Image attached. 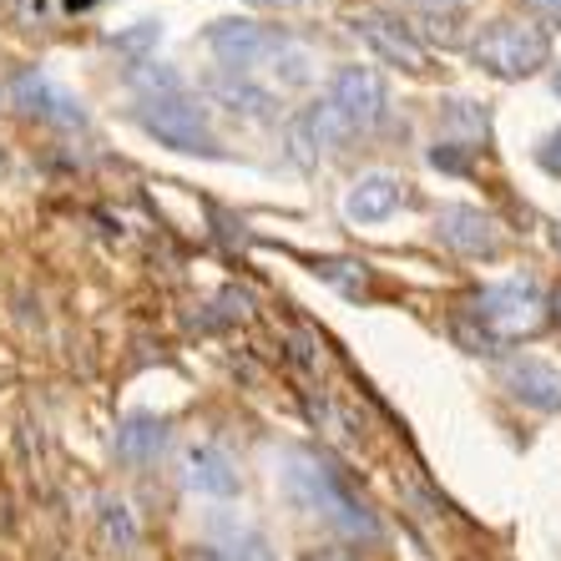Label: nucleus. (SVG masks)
<instances>
[{
	"instance_id": "nucleus-1",
	"label": "nucleus",
	"mask_w": 561,
	"mask_h": 561,
	"mask_svg": "<svg viewBox=\"0 0 561 561\" xmlns=\"http://www.w3.org/2000/svg\"><path fill=\"white\" fill-rule=\"evenodd\" d=\"M278 481H284V496L294 501L304 516H319V522H329L334 531L365 536V541L379 536L375 511L354 496L350 485H344V476L329 466L324 456H313L304 445H288L284 456H278Z\"/></svg>"
},
{
	"instance_id": "nucleus-2",
	"label": "nucleus",
	"mask_w": 561,
	"mask_h": 561,
	"mask_svg": "<svg viewBox=\"0 0 561 561\" xmlns=\"http://www.w3.org/2000/svg\"><path fill=\"white\" fill-rule=\"evenodd\" d=\"M466 319H476L481 334H491L496 344L531 340L536 329L551 319V299L531 278H506V284H491V288H481V294H470Z\"/></svg>"
},
{
	"instance_id": "nucleus-3",
	"label": "nucleus",
	"mask_w": 561,
	"mask_h": 561,
	"mask_svg": "<svg viewBox=\"0 0 561 561\" xmlns=\"http://www.w3.org/2000/svg\"><path fill=\"white\" fill-rule=\"evenodd\" d=\"M470 61L496 81H526L551 66V36L536 21H491L470 41Z\"/></svg>"
},
{
	"instance_id": "nucleus-4",
	"label": "nucleus",
	"mask_w": 561,
	"mask_h": 561,
	"mask_svg": "<svg viewBox=\"0 0 561 561\" xmlns=\"http://www.w3.org/2000/svg\"><path fill=\"white\" fill-rule=\"evenodd\" d=\"M137 122H142V131H152L162 147H172V152L218 157V137H213V127H208V112L178 92L147 96V102L137 106Z\"/></svg>"
},
{
	"instance_id": "nucleus-5",
	"label": "nucleus",
	"mask_w": 561,
	"mask_h": 561,
	"mask_svg": "<svg viewBox=\"0 0 561 561\" xmlns=\"http://www.w3.org/2000/svg\"><path fill=\"white\" fill-rule=\"evenodd\" d=\"M329 102L344 117L350 131H369L385 122L390 112V96H385V81H379L375 66H340L334 71V87H329Z\"/></svg>"
},
{
	"instance_id": "nucleus-6",
	"label": "nucleus",
	"mask_w": 561,
	"mask_h": 561,
	"mask_svg": "<svg viewBox=\"0 0 561 561\" xmlns=\"http://www.w3.org/2000/svg\"><path fill=\"white\" fill-rule=\"evenodd\" d=\"M350 31L365 41V46L385 66H400V71H410V77H420V71L431 66V61H425V46L415 41V31H410L400 15H390V11H359V15H350Z\"/></svg>"
},
{
	"instance_id": "nucleus-7",
	"label": "nucleus",
	"mask_w": 561,
	"mask_h": 561,
	"mask_svg": "<svg viewBox=\"0 0 561 561\" xmlns=\"http://www.w3.org/2000/svg\"><path fill=\"white\" fill-rule=\"evenodd\" d=\"M344 137H354L350 127H344V117L334 112V102H313V106H304L299 117L288 122V131H284V147H288V157L299 162V168H313V162H324L334 147L344 142Z\"/></svg>"
},
{
	"instance_id": "nucleus-8",
	"label": "nucleus",
	"mask_w": 561,
	"mask_h": 561,
	"mask_svg": "<svg viewBox=\"0 0 561 561\" xmlns=\"http://www.w3.org/2000/svg\"><path fill=\"white\" fill-rule=\"evenodd\" d=\"M284 41L288 36L259 26V21H218V26L208 31L213 56H218L228 71H253V66H268L278 56V46H284Z\"/></svg>"
},
{
	"instance_id": "nucleus-9",
	"label": "nucleus",
	"mask_w": 561,
	"mask_h": 561,
	"mask_svg": "<svg viewBox=\"0 0 561 561\" xmlns=\"http://www.w3.org/2000/svg\"><path fill=\"white\" fill-rule=\"evenodd\" d=\"M435 228H440V238L460 253V259H501V249H506L501 222L491 218V213L470 208V203H445Z\"/></svg>"
},
{
	"instance_id": "nucleus-10",
	"label": "nucleus",
	"mask_w": 561,
	"mask_h": 561,
	"mask_svg": "<svg viewBox=\"0 0 561 561\" xmlns=\"http://www.w3.org/2000/svg\"><path fill=\"white\" fill-rule=\"evenodd\" d=\"M501 385H506L511 400H522L526 410H541V415H561V369H551L547 359H531V354H516L501 365Z\"/></svg>"
},
{
	"instance_id": "nucleus-11",
	"label": "nucleus",
	"mask_w": 561,
	"mask_h": 561,
	"mask_svg": "<svg viewBox=\"0 0 561 561\" xmlns=\"http://www.w3.org/2000/svg\"><path fill=\"white\" fill-rule=\"evenodd\" d=\"M410 203V183L394 172H365L354 178V187L344 193V218L350 222H385Z\"/></svg>"
},
{
	"instance_id": "nucleus-12",
	"label": "nucleus",
	"mask_w": 561,
	"mask_h": 561,
	"mask_svg": "<svg viewBox=\"0 0 561 561\" xmlns=\"http://www.w3.org/2000/svg\"><path fill=\"white\" fill-rule=\"evenodd\" d=\"M11 96H15V106H21V112H31V117L61 122V127H81V122H87V112H81L77 96H66L61 87H56L51 77H41V71H26V77H15Z\"/></svg>"
},
{
	"instance_id": "nucleus-13",
	"label": "nucleus",
	"mask_w": 561,
	"mask_h": 561,
	"mask_svg": "<svg viewBox=\"0 0 561 561\" xmlns=\"http://www.w3.org/2000/svg\"><path fill=\"white\" fill-rule=\"evenodd\" d=\"M187 485L203 491V496L228 501L243 491V476H238V466L222 456L218 445H193V450H187Z\"/></svg>"
},
{
	"instance_id": "nucleus-14",
	"label": "nucleus",
	"mask_w": 561,
	"mask_h": 561,
	"mask_svg": "<svg viewBox=\"0 0 561 561\" xmlns=\"http://www.w3.org/2000/svg\"><path fill=\"white\" fill-rule=\"evenodd\" d=\"M168 450V425L157 415H131L117 431V460L122 466H152Z\"/></svg>"
},
{
	"instance_id": "nucleus-15",
	"label": "nucleus",
	"mask_w": 561,
	"mask_h": 561,
	"mask_svg": "<svg viewBox=\"0 0 561 561\" xmlns=\"http://www.w3.org/2000/svg\"><path fill=\"white\" fill-rule=\"evenodd\" d=\"M213 96H218L233 117H249V122H274V96L263 92V87H253V81L243 77H222L213 81Z\"/></svg>"
},
{
	"instance_id": "nucleus-16",
	"label": "nucleus",
	"mask_w": 561,
	"mask_h": 561,
	"mask_svg": "<svg viewBox=\"0 0 561 561\" xmlns=\"http://www.w3.org/2000/svg\"><path fill=\"white\" fill-rule=\"evenodd\" d=\"M410 5L431 26V36H440V41H456L460 21H466V0H410Z\"/></svg>"
},
{
	"instance_id": "nucleus-17",
	"label": "nucleus",
	"mask_w": 561,
	"mask_h": 561,
	"mask_svg": "<svg viewBox=\"0 0 561 561\" xmlns=\"http://www.w3.org/2000/svg\"><path fill=\"white\" fill-rule=\"evenodd\" d=\"M268 71H274L278 87H309V81H313V56L304 51L299 41H284V46H278V56L268 61Z\"/></svg>"
},
{
	"instance_id": "nucleus-18",
	"label": "nucleus",
	"mask_w": 561,
	"mask_h": 561,
	"mask_svg": "<svg viewBox=\"0 0 561 561\" xmlns=\"http://www.w3.org/2000/svg\"><path fill=\"white\" fill-rule=\"evenodd\" d=\"M213 557L218 561H278L274 547H268L259 531H233L222 547H213Z\"/></svg>"
},
{
	"instance_id": "nucleus-19",
	"label": "nucleus",
	"mask_w": 561,
	"mask_h": 561,
	"mask_svg": "<svg viewBox=\"0 0 561 561\" xmlns=\"http://www.w3.org/2000/svg\"><path fill=\"white\" fill-rule=\"evenodd\" d=\"M102 526H106V536L117 541V551H131L137 541H142V531H137V522H131L127 501H112V496H106L102 501Z\"/></svg>"
},
{
	"instance_id": "nucleus-20",
	"label": "nucleus",
	"mask_w": 561,
	"mask_h": 561,
	"mask_svg": "<svg viewBox=\"0 0 561 561\" xmlns=\"http://www.w3.org/2000/svg\"><path fill=\"white\" fill-rule=\"evenodd\" d=\"M313 274L329 278V284L344 288V294H365V288H369V268H365V263H350V259H324V263H313Z\"/></svg>"
},
{
	"instance_id": "nucleus-21",
	"label": "nucleus",
	"mask_w": 561,
	"mask_h": 561,
	"mask_svg": "<svg viewBox=\"0 0 561 561\" xmlns=\"http://www.w3.org/2000/svg\"><path fill=\"white\" fill-rule=\"evenodd\" d=\"M157 36H162V26H157V21H137V26H131V31H122V36H112V46L142 61V56L157 46Z\"/></svg>"
},
{
	"instance_id": "nucleus-22",
	"label": "nucleus",
	"mask_w": 561,
	"mask_h": 561,
	"mask_svg": "<svg viewBox=\"0 0 561 561\" xmlns=\"http://www.w3.org/2000/svg\"><path fill=\"white\" fill-rule=\"evenodd\" d=\"M445 122L460 127L466 137H476V142L485 137V106H476V102H445Z\"/></svg>"
},
{
	"instance_id": "nucleus-23",
	"label": "nucleus",
	"mask_w": 561,
	"mask_h": 561,
	"mask_svg": "<svg viewBox=\"0 0 561 561\" xmlns=\"http://www.w3.org/2000/svg\"><path fill=\"white\" fill-rule=\"evenodd\" d=\"M536 162L551 172V178H561V127L557 131H547V142L536 147Z\"/></svg>"
},
{
	"instance_id": "nucleus-24",
	"label": "nucleus",
	"mask_w": 561,
	"mask_h": 561,
	"mask_svg": "<svg viewBox=\"0 0 561 561\" xmlns=\"http://www.w3.org/2000/svg\"><path fill=\"white\" fill-rule=\"evenodd\" d=\"M431 162H435L440 172H466V168H470V157H466V152H456V147H435Z\"/></svg>"
},
{
	"instance_id": "nucleus-25",
	"label": "nucleus",
	"mask_w": 561,
	"mask_h": 561,
	"mask_svg": "<svg viewBox=\"0 0 561 561\" xmlns=\"http://www.w3.org/2000/svg\"><path fill=\"white\" fill-rule=\"evenodd\" d=\"M304 561H365L359 551H344V547H324V551H309Z\"/></svg>"
},
{
	"instance_id": "nucleus-26",
	"label": "nucleus",
	"mask_w": 561,
	"mask_h": 561,
	"mask_svg": "<svg viewBox=\"0 0 561 561\" xmlns=\"http://www.w3.org/2000/svg\"><path fill=\"white\" fill-rule=\"evenodd\" d=\"M263 11H294V5H309V0H253Z\"/></svg>"
},
{
	"instance_id": "nucleus-27",
	"label": "nucleus",
	"mask_w": 561,
	"mask_h": 561,
	"mask_svg": "<svg viewBox=\"0 0 561 561\" xmlns=\"http://www.w3.org/2000/svg\"><path fill=\"white\" fill-rule=\"evenodd\" d=\"M541 15H551V21H561V0H531Z\"/></svg>"
},
{
	"instance_id": "nucleus-28",
	"label": "nucleus",
	"mask_w": 561,
	"mask_h": 561,
	"mask_svg": "<svg viewBox=\"0 0 561 561\" xmlns=\"http://www.w3.org/2000/svg\"><path fill=\"white\" fill-rule=\"evenodd\" d=\"M551 313H557V319H561V284L551 288Z\"/></svg>"
},
{
	"instance_id": "nucleus-29",
	"label": "nucleus",
	"mask_w": 561,
	"mask_h": 561,
	"mask_svg": "<svg viewBox=\"0 0 561 561\" xmlns=\"http://www.w3.org/2000/svg\"><path fill=\"white\" fill-rule=\"evenodd\" d=\"M66 5H71V11H87V5H96V0H66Z\"/></svg>"
},
{
	"instance_id": "nucleus-30",
	"label": "nucleus",
	"mask_w": 561,
	"mask_h": 561,
	"mask_svg": "<svg viewBox=\"0 0 561 561\" xmlns=\"http://www.w3.org/2000/svg\"><path fill=\"white\" fill-rule=\"evenodd\" d=\"M551 92H557V96H561V71H557V77H551Z\"/></svg>"
},
{
	"instance_id": "nucleus-31",
	"label": "nucleus",
	"mask_w": 561,
	"mask_h": 561,
	"mask_svg": "<svg viewBox=\"0 0 561 561\" xmlns=\"http://www.w3.org/2000/svg\"><path fill=\"white\" fill-rule=\"evenodd\" d=\"M551 238H557V249H561V222H557V233H551Z\"/></svg>"
}]
</instances>
